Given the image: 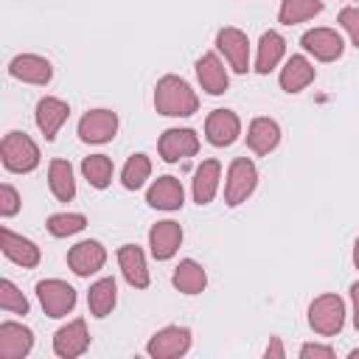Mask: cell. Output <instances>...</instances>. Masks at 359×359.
<instances>
[{"label": "cell", "mask_w": 359, "mask_h": 359, "mask_svg": "<svg viewBox=\"0 0 359 359\" xmlns=\"http://www.w3.org/2000/svg\"><path fill=\"white\" fill-rule=\"evenodd\" d=\"M238 135H241V121H238V115L233 109H213L208 115L205 137H208L210 146H219V149L233 146L238 140Z\"/></svg>", "instance_id": "4fadbf2b"}, {"label": "cell", "mask_w": 359, "mask_h": 359, "mask_svg": "<svg viewBox=\"0 0 359 359\" xmlns=\"http://www.w3.org/2000/svg\"><path fill=\"white\" fill-rule=\"evenodd\" d=\"M118 266L126 278V283L132 289H146L149 286V266H146V255L137 244H123L118 250Z\"/></svg>", "instance_id": "44dd1931"}, {"label": "cell", "mask_w": 359, "mask_h": 359, "mask_svg": "<svg viewBox=\"0 0 359 359\" xmlns=\"http://www.w3.org/2000/svg\"><path fill=\"white\" fill-rule=\"evenodd\" d=\"M300 45L317 62H337L342 56V50H345V42L334 28H311V31H306L300 36Z\"/></svg>", "instance_id": "ba28073f"}, {"label": "cell", "mask_w": 359, "mask_h": 359, "mask_svg": "<svg viewBox=\"0 0 359 359\" xmlns=\"http://www.w3.org/2000/svg\"><path fill=\"white\" fill-rule=\"evenodd\" d=\"M8 76L25 84H48L53 79V67L45 56L36 53H20L8 62Z\"/></svg>", "instance_id": "9a60e30c"}, {"label": "cell", "mask_w": 359, "mask_h": 359, "mask_svg": "<svg viewBox=\"0 0 359 359\" xmlns=\"http://www.w3.org/2000/svg\"><path fill=\"white\" fill-rule=\"evenodd\" d=\"M286 53V39L278 31H264L258 39V56H255V73L266 76L269 70L278 67V62Z\"/></svg>", "instance_id": "d4e9b609"}, {"label": "cell", "mask_w": 359, "mask_h": 359, "mask_svg": "<svg viewBox=\"0 0 359 359\" xmlns=\"http://www.w3.org/2000/svg\"><path fill=\"white\" fill-rule=\"evenodd\" d=\"M314 65L306 59V56H289L286 59V65L280 67V76H278V81H280V90L283 93H300V90H306L311 81H314Z\"/></svg>", "instance_id": "7402d4cb"}, {"label": "cell", "mask_w": 359, "mask_h": 359, "mask_svg": "<svg viewBox=\"0 0 359 359\" xmlns=\"http://www.w3.org/2000/svg\"><path fill=\"white\" fill-rule=\"evenodd\" d=\"M34 348V331L22 323H0V356L3 359H22Z\"/></svg>", "instance_id": "e0dca14e"}, {"label": "cell", "mask_w": 359, "mask_h": 359, "mask_svg": "<svg viewBox=\"0 0 359 359\" xmlns=\"http://www.w3.org/2000/svg\"><path fill=\"white\" fill-rule=\"evenodd\" d=\"M45 227L53 238H67V236H76L87 227V216L84 213H53Z\"/></svg>", "instance_id": "1f68e13d"}, {"label": "cell", "mask_w": 359, "mask_h": 359, "mask_svg": "<svg viewBox=\"0 0 359 359\" xmlns=\"http://www.w3.org/2000/svg\"><path fill=\"white\" fill-rule=\"evenodd\" d=\"M0 250H3V255H6L11 264H17V266H22V269H34V266L42 261L39 247H36L31 238L17 236V233L8 230V227L0 230Z\"/></svg>", "instance_id": "5bb4252c"}, {"label": "cell", "mask_w": 359, "mask_h": 359, "mask_svg": "<svg viewBox=\"0 0 359 359\" xmlns=\"http://www.w3.org/2000/svg\"><path fill=\"white\" fill-rule=\"evenodd\" d=\"M171 283H174V289H180L182 294H199V292H205V286H208V272H205V266L196 264L194 258H185V261L177 264V269H174V275H171Z\"/></svg>", "instance_id": "484cf974"}, {"label": "cell", "mask_w": 359, "mask_h": 359, "mask_svg": "<svg viewBox=\"0 0 359 359\" xmlns=\"http://www.w3.org/2000/svg\"><path fill=\"white\" fill-rule=\"evenodd\" d=\"M216 48L224 53L227 65L236 73H247L250 70V39H247V34L241 28H233V25L222 28L216 34Z\"/></svg>", "instance_id": "9c48e42d"}, {"label": "cell", "mask_w": 359, "mask_h": 359, "mask_svg": "<svg viewBox=\"0 0 359 359\" xmlns=\"http://www.w3.org/2000/svg\"><path fill=\"white\" fill-rule=\"evenodd\" d=\"M0 309L8 311V314H28V300H25V294H22L8 278L0 280Z\"/></svg>", "instance_id": "d6a6232c"}, {"label": "cell", "mask_w": 359, "mask_h": 359, "mask_svg": "<svg viewBox=\"0 0 359 359\" xmlns=\"http://www.w3.org/2000/svg\"><path fill=\"white\" fill-rule=\"evenodd\" d=\"M196 79L208 95H222L227 93V84H230V76L216 53H205L196 59Z\"/></svg>", "instance_id": "ffe728a7"}, {"label": "cell", "mask_w": 359, "mask_h": 359, "mask_svg": "<svg viewBox=\"0 0 359 359\" xmlns=\"http://www.w3.org/2000/svg\"><path fill=\"white\" fill-rule=\"evenodd\" d=\"M3 168L11 174H28L39 165V146L25 132H8L0 143Z\"/></svg>", "instance_id": "7a4b0ae2"}, {"label": "cell", "mask_w": 359, "mask_h": 359, "mask_svg": "<svg viewBox=\"0 0 359 359\" xmlns=\"http://www.w3.org/2000/svg\"><path fill=\"white\" fill-rule=\"evenodd\" d=\"M351 300H353V325L359 331V280L351 283Z\"/></svg>", "instance_id": "74e56055"}, {"label": "cell", "mask_w": 359, "mask_h": 359, "mask_svg": "<svg viewBox=\"0 0 359 359\" xmlns=\"http://www.w3.org/2000/svg\"><path fill=\"white\" fill-rule=\"evenodd\" d=\"M219 180H222V163L219 160H202L194 171V202L196 205H208L213 202L216 191H219Z\"/></svg>", "instance_id": "603a6c76"}, {"label": "cell", "mask_w": 359, "mask_h": 359, "mask_svg": "<svg viewBox=\"0 0 359 359\" xmlns=\"http://www.w3.org/2000/svg\"><path fill=\"white\" fill-rule=\"evenodd\" d=\"M90 348V334H87V323L81 317L70 320L67 325H62L53 334V353L59 359H76Z\"/></svg>", "instance_id": "7c38bea8"}, {"label": "cell", "mask_w": 359, "mask_h": 359, "mask_svg": "<svg viewBox=\"0 0 359 359\" xmlns=\"http://www.w3.org/2000/svg\"><path fill=\"white\" fill-rule=\"evenodd\" d=\"M115 132H118V115L112 109H90L79 121V137L93 146L109 143Z\"/></svg>", "instance_id": "52a82bcc"}, {"label": "cell", "mask_w": 359, "mask_h": 359, "mask_svg": "<svg viewBox=\"0 0 359 359\" xmlns=\"http://www.w3.org/2000/svg\"><path fill=\"white\" fill-rule=\"evenodd\" d=\"M81 174L93 188L104 191L112 182V160L107 154H90L81 160Z\"/></svg>", "instance_id": "f546056e"}, {"label": "cell", "mask_w": 359, "mask_h": 359, "mask_svg": "<svg viewBox=\"0 0 359 359\" xmlns=\"http://www.w3.org/2000/svg\"><path fill=\"white\" fill-rule=\"evenodd\" d=\"M17 210H20V194H17L14 185L3 182L0 185V216L11 219V216H17Z\"/></svg>", "instance_id": "836d02e7"}, {"label": "cell", "mask_w": 359, "mask_h": 359, "mask_svg": "<svg viewBox=\"0 0 359 359\" xmlns=\"http://www.w3.org/2000/svg\"><path fill=\"white\" fill-rule=\"evenodd\" d=\"M300 359H334V348L320 342H306L300 348Z\"/></svg>", "instance_id": "d590c367"}, {"label": "cell", "mask_w": 359, "mask_h": 359, "mask_svg": "<svg viewBox=\"0 0 359 359\" xmlns=\"http://www.w3.org/2000/svg\"><path fill=\"white\" fill-rule=\"evenodd\" d=\"M320 11H323V0H280L278 22H283V25H297V22L311 20V17L320 14Z\"/></svg>", "instance_id": "f1b7e54d"}, {"label": "cell", "mask_w": 359, "mask_h": 359, "mask_svg": "<svg viewBox=\"0 0 359 359\" xmlns=\"http://www.w3.org/2000/svg\"><path fill=\"white\" fill-rule=\"evenodd\" d=\"M36 297H39V306L48 317L59 320V317H67L76 306V289L59 278H48V280H39L36 283Z\"/></svg>", "instance_id": "5b68a950"}, {"label": "cell", "mask_w": 359, "mask_h": 359, "mask_svg": "<svg viewBox=\"0 0 359 359\" xmlns=\"http://www.w3.org/2000/svg\"><path fill=\"white\" fill-rule=\"evenodd\" d=\"M280 143V126L272 118H252L247 126V146L255 154H269Z\"/></svg>", "instance_id": "cb8c5ba5"}, {"label": "cell", "mask_w": 359, "mask_h": 359, "mask_svg": "<svg viewBox=\"0 0 359 359\" xmlns=\"http://www.w3.org/2000/svg\"><path fill=\"white\" fill-rule=\"evenodd\" d=\"M115 303H118V283H115V278H101V280H95L90 286L87 306H90L93 317H98V320L107 317L115 309Z\"/></svg>", "instance_id": "4316f807"}, {"label": "cell", "mask_w": 359, "mask_h": 359, "mask_svg": "<svg viewBox=\"0 0 359 359\" xmlns=\"http://www.w3.org/2000/svg\"><path fill=\"white\" fill-rule=\"evenodd\" d=\"M191 348V328L185 325H165L146 342V353L151 359H177L185 356Z\"/></svg>", "instance_id": "8992f818"}, {"label": "cell", "mask_w": 359, "mask_h": 359, "mask_svg": "<svg viewBox=\"0 0 359 359\" xmlns=\"http://www.w3.org/2000/svg\"><path fill=\"white\" fill-rule=\"evenodd\" d=\"M146 202L154 208V210H180L182 202H185V191H182V182L171 174L165 177H157L151 182V188L146 191Z\"/></svg>", "instance_id": "ac0fdd59"}, {"label": "cell", "mask_w": 359, "mask_h": 359, "mask_svg": "<svg viewBox=\"0 0 359 359\" xmlns=\"http://www.w3.org/2000/svg\"><path fill=\"white\" fill-rule=\"evenodd\" d=\"M104 264H107V250H104V244L95 241V238L79 241L76 247L67 250V266H70L79 278H90V275H95Z\"/></svg>", "instance_id": "8fae6325"}, {"label": "cell", "mask_w": 359, "mask_h": 359, "mask_svg": "<svg viewBox=\"0 0 359 359\" xmlns=\"http://www.w3.org/2000/svg\"><path fill=\"white\" fill-rule=\"evenodd\" d=\"M348 356H351V359H359V348H353V351H351Z\"/></svg>", "instance_id": "ab89813d"}, {"label": "cell", "mask_w": 359, "mask_h": 359, "mask_svg": "<svg viewBox=\"0 0 359 359\" xmlns=\"http://www.w3.org/2000/svg\"><path fill=\"white\" fill-rule=\"evenodd\" d=\"M258 185V168L252 160L247 157H236L227 168V180H224V202L230 208H238L241 202H247L252 196Z\"/></svg>", "instance_id": "277c9868"}, {"label": "cell", "mask_w": 359, "mask_h": 359, "mask_svg": "<svg viewBox=\"0 0 359 359\" xmlns=\"http://www.w3.org/2000/svg\"><path fill=\"white\" fill-rule=\"evenodd\" d=\"M48 185H50V194L59 202H73L76 180H73V168H70L67 160H50V165H48Z\"/></svg>", "instance_id": "83f0119b"}, {"label": "cell", "mask_w": 359, "mask_h": 359, "mask_svg": "<svg viewBox=\"0 0 359 359\" xmlns=\"http://www.w3.org/2000/svg\"><path fill=\"white\" fill-rule=\"evenodd\" d=\"M353 264H356V269H359V238H356V244H353Z\"/></svg>", "instance_id": "f35d334b"}, {"label": "cell", "mask_w": 359, "mask_h": 359, "mask_svg": "<svg viewBox=\"0 0 359 359\" xmlns=\"http://www.w3.org/2000/svg\"><path fill=\"white\" fill-rule=\"evenodd\" d=\"M264 356H266V359H283V356H286V348H283L280 337H272V339H269V345H266Z\"/></svg>", "instance_id": "8d00e7d4"}, {"label": "cell", "mask_w": 359, "mask_h": 359, "mask_svg": "<svg viewBox=\"0 0 359 359\" xmlns=\"http://www.w3.org/2000/svg\"><path fill=\"white\" fill-rule=\"evenodd\" d=\"M180 244H182V227L177 222L165 219V222L151 224V230H149V247H151V255L157 261L174 258V252L180 250Z\"/></svg>", "instance_id": "d6986e66"}, {"label": "cell", "mask_w": 359, "mask_h": 359, "mask_svg": "<svg viewBox=\"0 0 359 359\" xmlns=\"http://www.w3.org/2000/svg\"><path fill=\"white\" fill-rule=\"evenodd\" d=\"M154 109L165 118H188L199 109V98L185 79L168 73L154 87Z\"/></svg>", "instance_id": "6da1fadb"}, {"label": "cell", "mask_w": 359, "mask_h": 359, "mask_svg": "<svg viewBox=\"0 0 359 359\" xmlns=\"http://www.w3.org/2000/svg\"><path fill=\"white\" fill-rule=\"evenodd\" d=\"M149 174H151V160H149L146 154H132V157L126 160L123 171H121V182H123L126 191H137V188L146 185Z\"/></svg>", "instance_id": "4dcf8cb0"}, {"label": "cell", "mask_w": 359, "mask_h": 359, "mask_svg": "<svg viewBox=\"0 0 359 359\" xmlns=\"http://www.w3.org/2000/svg\"><path fill=\"white\" fill-rule=\"evenodd\" d=\"M309 325L320 337H334L345 325V300L339 294H320L309 306Z\"/></svg>", "instance_id": "3957f363"}, {"label": "cell", "mask_w": 359, "mask_h": 359, "mask_svg": "<svg viewBox=\"0 0 359 359\" xmlns=\"http://www.w3.org/2000/svg\"><path fill=\"white\" fill-rule=\"evenodd\" d=\"M337 20H339V25L348 31L351 42L359 48V6H348V8H342Z\"/></svg>", "instance_id": "e575fe53"}, {"label": "cell", "mask_w": 359, "mask_h": 359, "mask_svg": "<svg viewBox=\"0 0 359 359\" xmlns=\"http://www.w3.org/2000/svg\"><path fill=\"white\" fill-rule=\"evenodd\" d=\"M67 115H70V107H67V101H62V98L45 95V98L36 101V112H34V118H36V126H39V132L45 135L48 143L56 140V135H59L62 123L67 121Z\"/></svg>", "instance_id": "2e32d148"}, {"label": "cell", "mask_w": 359, "mask_h": 359, "mask_svg": "<svg viewBox=\"0 0 359 359\" xmlns=\"http://www.w3.org/2000/svg\"><path fill=\"white\" fill-rule=\"evenodd\" d=\"M157 151L165 163H180L199 151V137L194 129H165L157 140Z\"/></svg>", "instance_id": "30bf717a"}]
</instances>
